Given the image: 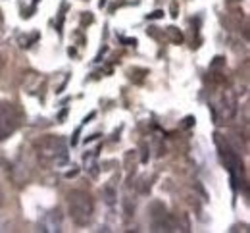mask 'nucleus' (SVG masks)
Listing matches in <instances>:
<instances>
[{
	"label": "nucleus",
	"mask_w": 250,
	"mask_h": 233,
	"mask_svg": "<svg viewBox=\"0 0 250 233\" xmlns=\"http://www.w3.org/2000/svg\"><path fill=\"white\" fill-rule=\"evenodd\" d=\"M0 69H2V60H0Z\"/></svg>",
	"instance_id": "20e7f679"
},
{
	"label": "nucleus",
	"mask_w": 250,
	"mask_h": 233,
	"mask_svg": "<svg viewBox=\"0 0 250 233\" xmlns=\"http://www.w3.org/2000/svg\"><path fill=\"white\" fill-rule=\"evenodd\" d=\"M37 154L44 162H60L65 158V143L60 137L48 135L46 139L37 143Z\"/></svg>",
	"instance_id": "f03ea898"
},
{
	"label": "nucleus",
	"mask_w": 250,
	"mask_h": 233,
	"mask_svg": "<svg viewBox=\"0 0 250 233\" xmlns=\"http://www.w3.org/2000/svg\"><path fill=\"white\" fill-rule=\"evenodd\" d=\"M67 206H69V216L77 226H87L91 222L94 212V202L89 193L71 191L69 199H67Z\"/></svg>",
	"instance_id": "f257e3e1"
},
{
	"label": "nucleus",
	"mask_w": 250,
	"mask_h": 233,
	"mask_svg": "<svg viewBox=\"0 0 250 233\" xmlns=\"http://www.w3.org/2000/svg\"><path fill=\"white\" fill-rule=\"evenodd\" d=\"M21 124L20 110L10 102H0V141L16 133Z\"/></svg>",
	"instance_id": "7ed1b4c3"
},
{
	"label": "nucleus",
	"mask_w": 250,
	"mask_h": 233,
	"mask_svg": "<svg viewBox=\"0 0 250 233\" xmlns=\"http://www.w3.org/2000/svg\"><path fill=\"white\" fill-rule=\"evenodd\" d=\"M0 21H2V14H0Z\"/></svg>",
	"instance_id": "39448f33"
}]
</instances>
